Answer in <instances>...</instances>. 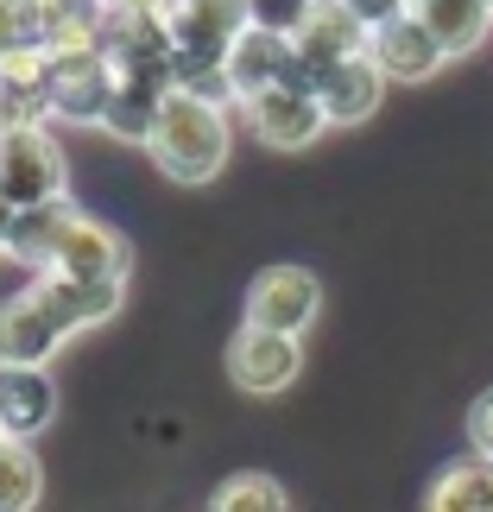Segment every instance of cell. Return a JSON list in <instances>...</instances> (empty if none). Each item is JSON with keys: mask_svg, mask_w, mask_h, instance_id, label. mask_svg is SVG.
<instances>
[{"mask_svg": "<svg viewBox=\"0 0 493 512\" xmlns=\"http://www.w3.org/2000/svg\"><path fill=\"white\" fill-rule=\"evenodd\" d=\"M0 437H7V430H0Z\"/></svg>", "mask_w": 493, "mask_h": 512, "instance_id": "26", "label": "cell"}, {"mask_svg": "<svg viewBox=\"0 0 493 512\" xmlns=\"http://www.w3.org/2000/svg\"><path fill=\"white\" fill-rule=\"evenodd\" d=\"M45 494V468H38L32 443L0 437V512H32Z\"/></svg>", "mask_w": 493, "mask_h": 512, "instance_id": "20", "label": "cell"}, {"mask_svg": "<svg viewBox=\"0 0 493 512\" xmlns=\"http://www.w3.org/2000/svg\"><path fill=\"white\" fill-rule=\"evenodd\" d=\"M241 121L253 127V140L272 146V152H304L323 140L329 114L317 102V89H298V83H279V89H260L241 102Z\"/></svg>", "mask_w": 493, "mask_h": 512, "instance_id": "4", "label": "cell"}, {"mask_svg": "<svg viewBox=\"0 0 493 512\" xmlns=\"http://www.w3.org/2000/svg\"><path fill=\"white\" fill-rule=\"evenodd\" d=\"M64 342H70V329L51 317V304L32 285L0 304V367H51V354Z\"/></svg>", "mask_w": 493, "mask_h": 512, "instance_id": "8", "label": "cell"}, {"mask_svg": "<svg viewBox=\"0 0 493 512\" xmlns=\"http://www.w3.org/2000/svg\"><path fill=\"white\" fill-rule=\"evenodd\" d=\"M323 310V285L310 266H266L247 285V323L279 329V336H304Z\"/></svg>", "mask_w": 493, "mask_h": 512, "instance_id": "6", "label": "cell"}, {"mask_svg": "<svg viewBox=\"0 0 493 512\" xmlns=\"http://www.w3.org/2000/svg\"><path fill=\"white\" fill-rule=\"evenodd\" d=\"M317 102H323V114H329V127L367 121V114L386 102V70L373 64V51L348 57V64H335L323 83H317Z\"/></svg>", "mask_w": 493, "mask_h": 512, "instance_id": "15", "label": "cell"}, {"mask_svg": "<svg viewBox=\"0 0 493 512\" xmlns=\"http://www.w3.org/2000/svg\"><path fill=\"white\" fill-rule=\"evenodd\" d=\"M165 70H121L114 76V102L102 114V133H114L121 146H152V127H159V108H165Z\"/></svg>", "mask_w": 493, "mask_h": 512, "instance_id": "12", "label": "cell"}, {"mask_svg": "<svg viewBox=\"0 0 493 512\" xmlns=\"http://www.w3.org/2000/svg\"><path fill=\"white\" fill-rule=\"evenodd\" d=\"M348 19H361L367 32H380V26H392V19H405L411 13V0H335Z\"/></svg>", "mask_w": 493, "mask_h": 512, "instance_id": "23", "label": "cell"}, {"mask_svg": "<svg viewBox=\"0 0 493 512\" xmlns=\"http://www.w3.org/2000/svg\"><path fill=\"white\" fill-rule=\"evenodd\" d=\"M32 291L51 304V317L76 336V329H95V323H108L114 310H121L127 279H64V272H32Z\"/></svg>", "mask_w": 493, "mask_h": 512, "instance_id": "13", "label": "cell"}, {"mask_svg": "<svg viewBox=\"0 0 493 512\" xmlns=\"http://www.w3.org/2000/svg\"><path fill=\"white\" fill-rule=\"evenodd\" d=\"M373 64L386 70V83H430L449 57H443V45L430 38V26L418 13H405V19H392V26H380L373 32Z\"/></svg>", "mask_w": 493, "mask_h": 512, "instance_id": "14", "label": "cell"}, {"mask_svg": "<svg viewBox=\"0 0 493 512\" xmlns=\"http://www.w3.org/2000/svg\"><path fill=\"white\" fill-rule=\"evenodd\" d=\"M7 253L32 272H64V279H127V260H133L121 228L76 209L70 196L45 203V209H19Z\"/></svg>", "mask_w": 493, "mask_h": 512, "instance_id": "1", "label": "cell"}, {"mask_svg": "<svg viewBox=\"0 0 493 512\" xmlns=\"http://www.w3.org/2000/svg\"><path fill=\"white\" fill-rule=\"evenodd\" d=\"M411 13L430 26V38L443 45V57L481 51L487 32H493V7H487V0H411Z\"/></svg>", "mask_w": 493, "mask_h": 512, "instance_id": "17", "label": "cell"}, {"mask_svg": "<svg viewBox=\"0 0 493 512\" xmlns=\"http://www.w3.org/2000/svg\"><path fill=\"white\" fill-rule=\"evenodd\" d=\"M291 51H298V64H304V76H310V89H317L335 64H348V57L373 51V32L361 26V19H348L342 7H335V0H323V7L310 13V26L291 38Z\"/></svg>", "mask_w": 493, "mask_h": 512, "instance_id": "10", "label": "cell"}, {"mask_svg": "<svg viewBox=\"0 0 493 512\" xmlns=\"http://www.w3.org/2000/svg\"><path fill=\"white\" fill-rule=\"evenodd\" d=\"M165 32L177 51L228 57V45L247 32V0H165Z\"/></svg>", "mask_w": 493, "mask_h": 512, "instance_id": "11", "label": "cell"}, {"mask_svg": "<svg viewBox=\"0 0 493 512\" xmlns=\"http://www.w3.org/2000/svg\"><path fill=\"white\" fill-rule=\"evenodd\" d=\"M487 7H493V0H487Z\"/></svg>", "mask_w": 493, "mask_h": 512, "instance_id": "27", "label": "cell"}, {"mask_svg": "<svg viewBox=\"0 0 493 512\" xmlns=\"http://www.w3.org/2000/svg\"><path fill=\"white\" fill-rule=\"evenodd\" d=\"M165 83H171V95H190V102L241 108V95H234V76H228V57H215V51H171Z\"/></svg>", "mask_w": 493, "mask_h": 512, "instance_id": "18", "label": "cell"}, {"mask_svg": "<svg viewBox=\"0 0 493 512\" xmlns=\"http://www.w3.org/2000/svg\"><path fill=\"white\" fill-rule=\"evenodd\" d=\"M209 512H291V494L272 475H228L222 487H215V500H209Z\"/></svg>", "mask_w": 493, "mask_h": 512, "instance_id": "21", "label": "cell"}, {"mask_svg": "<svg viewBox=\"0 0 493 512\" xmlns=\"http://www.w3.org/2000/svg\"><path fill=\"white\" fill-rule=\"evenodd\" d=\"M108 102H114V70H108V57H102V51L51 57V121L102 127Z\"/></svg>", "mask_w": 493, "mask_h": 512, "instance_id": "7", "label": "cell"}, {"mask_svg": "<svg viewBox=\"0 0 493 512\" xmlns=\"http://www.w3.org/2000/svg\"><path fill=\"white\" fill-rule=\"evenodd\" d=\"M70 196L64 146L45 133V121H0V203L45 209Z\"/></svg>", "mask_w": 493, "mask_h": 512, "instance_id": "3", "label": "cell"}, {"mask_svg": "<svg viewBox=\"0 0 493 512\" xmlns=\"http://www.w3.org/2000/svg\"><path fill=\"white\" fill-rule=\"evenodd\" d=\"M468 443H475V456L493 462V386L481 392L475 405H468Z\"/></svg>", "mask_w": 493, "mask_h": 512, "instance_id": "24", "label": "cell"}, {"mask_svg": "<svg viewBox=\"0 0 493 512\" xmlns=\"http://www.w3.org/2000/svg\"><path fill=\"white\" fill-rule=\"evenodd\" d=\"M228 146H234V121H228V108H215V102H190V95H165L146 159L159 165L171 184H209V177L228 165Z\"/></svg>", "mask_w": 493, "mask_h": 512, "instance_id": "2", "label": "cell"}, {"mask_svg": "<svg viewBox=\"0 0 493 512\" xmlns=\"http://www.w3.org/2000/svg\"><path fill=\"white\" fill-rule=\"evenodd\" d=\"M304 373V342L298 336H279V329H260V323H241L228 342V380L253 392V399H272L285 392L291 380Z\"/></svg>", "mask_w": 493, "mask_h": 512, "instance_id": "5", "label": "cell"}, {"mask_svg": "<svg viewBox=\"0 0 493 512\" xmlns=\"http://www.w3.org/2000/svg\"><path fill=\"white\" fill-rule=\"evenodd\" d=\"M317 7H323V0H247V26L279 32V38H298Z\"/></svg>", "mask_w": 493, "mask_h": 512, "instance_id": "22", "label": "cell"}, {"mask_svg": "<svg viewBox=\"0 0 493 512\" xmlns=\"http://www.w3.org/2000/svg\"><path fill=\"white\" fill-rule=\"evenodd\" d=\"M228 76H234V95H241V102H247V95H260V89H279V83L310 89V76L298 64V51H291V38L260 32V26H247L228 45Z\"/></svg>", "mask_w": 493, "mask_h": 512, "instance_id": "9", "label": "cell"}, {"mask_svg": "<svg viewBox=\"0 0 493 512\" xmlns=\"http://www.w3.org/2000/svg\"><path fill=\"white\" fill-rule=\"evenodd\" d=\"M424 512H493V462L487 456H462L449 462L424 494Z\"/></svg>", "mask_w": 493, "mask_h": 512, "instance_id": "19", "label": "cell"}, {"mask_svg": "<svg viewBox=\"0 0 493 512\" xmlns=\"http://www.w3.org/2000/svg\"><path fill=\"white\" fill-rule=\"evenodd\" d=\"M57 418V380L45 367H0V430L32 443Z\"/></svg>", "mask_w": 493, "mask_h": 512, "instance_id": "16", "label": "cell"}, {"mask_svg": "<svg viewBox=\"0 0 493 512\" xmlns=\"http://www.w3.org/2000/svg\"><path fill=\"white\" fill-rule=\"evenodd\" d=\"M13 222H19V209H13V203H0V253L13 247Z\"/></svg>", "mask_w": 493, "mask_h": 512, "instance_id": "25", "label": "cell"}]
</instances>
